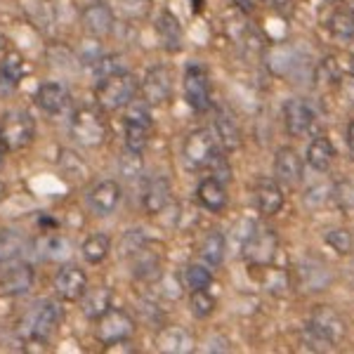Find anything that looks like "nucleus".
<instances>
[{"instance_id": "nucleus-1", "label": "nucleus", "mask_w": 354, "mask_h": 354, "mask_svg": "<svg viewBox=\"0 0 354 354\" xmlns=\"http://www.w3.org/2000/svg\"><path fill=\"white\" fill-rule=\"evenodd\" d=\"M137 93H140V81H137V76L130 73L128 68L97 81V88H95L97 104L104 111L125 109L137 97Z\"/></svg>"}, {"instance_id": "nucleus-2", "label": "nucleus", "mask_w": 354, "mask_h": 354, "mask_svg": "<svg viewBox=\"0 0 354 354\" xmlns=\"http://www.w3.org/2000/svg\"><path fill=\"white\" fill-rule=\"evenodd\" d=\"M345 335V322L335 310L322 305L312 312L310 322L305 326V338L312 342L314 350H330L333 345H338Z\"/></svg>"}, {"instance_id": "nucleus-3", "label": "nucleus", "mask_w": 354, "mask_h": 354, "mask_svg": "<svg viewBox=\"0 0 354 354\" xmlns=\"http://www.w3.org/2000/svg\"><path fill=\"white\" fill-rule=\"evenodd\" d=\"M151 106L145 100L140 102H130L125 106V118H123V142L125 149L142 153L149 145L151 128H153V118H151Z\"/></svg>"}, {"instance_id": "nucleus-4", "label": "nucleus", "mask_w": 354, "mask_h": 354, "mask_svg": "<svg viewBox=\"0 0 354 354\" xmlns=\"http://www.w3.org/2000/svg\"><path fill=\"white\" fill-rule=\"evenodd\" d=\"M59 324H62V307L55 300L43 298L36 305H31V310L24 314L21 330H24V338L48 342L50 335L59 328Z\"/></svg>"}, {"instance_id": "nucleus-5", "label": "nucleus", "mask_w": 354, "mask_h": 354, "mask_svg": "<svg viewBox=\"0 0 354 354\" xmlns=\"http://www.w3.org/2000/svg\"><path fill=\"white\" fill-rule=\"evenodd\" d=\"M71 135L88 149H97L109 137V123L102 111L93 109V106H83L71 116Z\"/></svg>"}, {"instance_id": "nucleus-6", "label": "nucleus", "mask_w": 354, "mask_h": 354, "mask_svg": "<svg viewBox=\"0 0 354 354\" xmlns=\"http://www.w3.org/2000/svg\"><path fill=\"white\" fill-rule=\"evenodd\" d=\"M218 137L210 128H196L182 142V161L189 170L210 168L218 156Z\"/></svg>"}, {"instance_id": "nucleus-7", "label": "nucleus", "mask_w": 354, "mask_h": 354, "mask_svg": "<svg viewBox=\"0 0 354 354\" xmlns=\"http://www.w3.org/2000/svg\"><path fill=\"white\" fill-rule=\"evenodd\" d=\"M36 137V123H33L31 113L15 109L8 111L0 121V142L8 151L26 149Z\"/></svg>"}, {"instance_id": "nucleus-8", "label": "nucleus", "mask_w": 354, "mask_h": 354, "mask_svg": "<svg viewBox=\"0 0 354 354\" xmlns=\"http://www.w3.org/2000/svg\"><path fill=\"white\" fill-rule=\"evenodd\" d=\"M135 333V322L125 310H118V307H109L100 319H97L95 326V338L102 342V345H113V342L121 340H130Z\"/></svg>"}, {"instance_id": "nucleus-9", "label": "nucleus", "mask_w": 354, "mask_h": 354, "mask_svg": "<svg viewBox=\"0 0 354 354\" xmlns=\"http://www.w3.org/2000/svg\"><path fill=\"white\" fill-rule=\"evenodd\" d=\"M185 102L189 104V109L196 113H203L210 109L213 100H210V76L201 64H189L185 68Z\"/></svg>"}, {"instance_id": "nucleus-10", "label": "nucleus", "mask_w": 354, "mask_h": 354, "mask_svg": "<svg viewBox=\"0 0 354 354\" xmlns=\"http://www.w3.org/2000/svg\"><path fill=\"white\" fill-rule=\"evenodd\" d=\"M173 71L168 66H151L140 81V95L149 106H163L173 97Z\"/></svg>"}, {"instance_id": "nucleus-11", "label": "nucleus", "mask_w": 354, "mask_h": 354, "mask_svg": "<svg viewBox=\"0 0 354 354\" xmlns=\"http://www.w3.org/2000/svg\"><path fill=\"white\" fill-rule=\"evenodd\" d=\"M283 125L290 137H307L312 135L314 125H317V111L312 104L302 97H290L283 102Z\"/></svg>"}, {"instance_id": "nucleus-12", "label": "nucleus", "mask_w": 354, "mask_h": 354, "mask_svg": "<svg viewBox=\"0 0 354 354\" xmlns=\"http://www.w3.org/2000/svg\"><path fill=\"white\" fill-rule=\"evenodd\" d=\"M123 198V189L116 180H102L93 185L85 194V203H88L90 213L97 218H109L118 210Z\"/></svg>"}, {"instance_id": "nucleus-13", "label": "nucleus", "mask_w": 354, "mask_h": 354, "mask_svg": "<svg viewBox=\"0 0 354 354\" xmlns=\"http://www.w3.org/2000/svg\"><path fill=\"white\" fill-rule=\"evenodd\" d=\"M33 283H36V270L26 262L12 260L3 267V274H0V295L21 298L33 288Z\"/></svg>"}, {"instance_id": "nucleus-14", "label": "nucleus", "mask_w": 354, "mask_h": 354, "mask_svg": "<svg viewBox=\"0 0 354 354\" xmlns=\"http://www.w3.org/2000/svg\"><path fill=\"white\" fill-rule=\"evenodd\" d=\"M279 250V239L272 230H255L253 236L245 241L241 255L253 267H267L272 265L274 255Z\"/></svg>"}, {"instance_id": "nucleus-15", "label": "nucleus", "mask_w": 354, "mask_h": 354, "mask_svg": "<svg viewBox=\"0 0 354 354\" xmlns=\"http://www.w3.org/2000/svg\"><path fill=\"white\" fill-rule=\"evenodd\" d=\"M55 290L64 302H78L88 290V277L78 265H62L55 274Z\"/></svg>"}, {"instance_id": "nucleus-16", "label": "nucleus", "mask_w": 354, "mask_h": 354, "mask_svg": "<svg viewBox=\"0 0 354 354\" xmlns=\"http://www.w3.org/2000/svg\"><path fill=\"white\" fill-rule=\"evenodd\" d=\"M81 24L90 36L104 38V36H109V33H113V28H116V15H113L109 3L97 0V3H90L88 8H83Z\"/></svg>"}, {"instance_id": "nucleus-17", "label": "nucleus", "mask_w": 354, "mask_h": 354, "mask_svg": "<svg viewBox=\"0 0 354 354\" xmlns=\"http://www.w3.org/2000/svg\"><path fill=\"white\" fill-rule=\"evenodd\" d=\"M253 196H255V208L262 215H277L283 208V203H286L283 185L277 177H262V180H258Z\"/></svg>"}, {"instance_id": "nucleus-18", "label": "nucleus", "mask_w": 354, "mask_h": 354, "mask_svg": "<svg viewBox=\"0 0 354 354\" xmlns=\"http://www.w3.org/2000/svg\"><path fill=\"white\" fill-rule=\"evenodd\" d=\"M36 104L38 109L48 116H59L68 109L71 104V93L64 83H57V81H48L43 83L41 88L36 90Z\"/></svg>"}, {"instance_id": "nucleus-19", "label": "nucleus", "mask_w": 354, "mask_h": 354, "mask_svg": "<svg viewBox=\"0 0 354 354\" xmlns=\"http://www.w3.org/2000/svg\"><path fill=\"white\" fill-rule=\"evenodd\" d=\"M173 201V185L165 175H156L147 182L145 194H142V208L147 215H161Z\"/></svg>"}, {"instance_id": "nucleus-20", "label": "nucleus", "mask_w": 354, "mask_h": 354, "mask_svg": "<svg viewBox=\"0 0 354 354\" xmlns=\"http://www.w3.org/2000/svg\"><path fill=\"white\" fill-rule=\"evenodd\" d=\"M274 177L281 185L295 187L302 180V158L293 147H279L274 156Z\"/></svg>"}, {"instance_id": "nucleus-21", "label": "nucleus", "mask_w": 354, "mask_h": 354, "mask_svg": "<svg viewBox=\"0 0 354 354\" xmlns=\"http://www.w3.org/2000/svg\"><path fill=\"white\" fill-rule=\"evenodd\" d=\"M196 198L201 203V208H205L208 213H222L230 203V194H227V185L220 177L210 175L203 177L196 187Z\"/></svg>"}, {"instance_id": "nucleus-22", "label": "nucleus", "mask_w": 354, "mask_h": 354, "mask_svg": "<svg viewBox=\"0 0 354 354\" xmlns=\"http://www.w3.org/2000/svg\"><path fill=\"white\" fill-rule=\"evenodd\" d=\"M26 64L19 53H8L0 62V97H10L24 81Z\"/></svg>"}, {"instance_id": "nucleus-23", "label": "nucleus", "mask_w": 354, "mask_h": 354, "mask_svg": "<svg viewBox=\"0 0 354 354\" xmlns=\"http://www.w3.org/2000/svg\"><path fill=\"white\" fill-rule=\"evenodd\" d=\"M305 158H307V163H310V168H314L317 173H326L335 161V149L328 137L322 133L314 135L310 140V145H307Z\"/></svg>"}, {"instance_id": "nucleus-24", "label": "nucleus", "mask_w": 354, "mask_h": 354, "mask_svg": "<svg viewBox=\"0 0 354 354\" xmlns=\"http://www.w3.org/2000/svg\"><path fill=\"white\" fill-rule=\"evenodd\" d=\"M156 33H158V41H161L163 50H168V53H180L182 50L185 31H182V24L177 21V17L170 15L168 10L156 19Z\"/></svg>"}, {"instance_id": "nucleus-25", "label": "nucleus", "mask_w": 354, "mask_h": 354, "mask_svg": "<svg viewBox=\"0 0 354 354\" xmlns=\"http://www.w3.org/2000/svg\"><path fill=\"white\" fill-rule=\"evenodd\" d=\"M265 64L272 73H277V76H288V73H293V68L298 66L300 62H298L295 48H290V45H272L265 53Z\"/></svg>"}, {"instance_id": "nucleus-26", "label": "nucleus", "mask_w": 354, "mask_h": 354, "mask_svg": "<svg viewBox=\"0 0 354 354\" xmlns=\"http://www.w3.org/2000/svg\"><path fill=\"white\" fill-rule=\"evenodd\" d=\"M156 342L158 350L170 354H187L194 350V335L182 326H165Z\"/></svg>"}, {"instance_id": "nucleus-27", "label": "nucleus", "mask_w": 354, "mask_h": 354, "mask_svg": "<svg viewBox=\"0 0 354 354\" xmlns=\"http://www.w3.org/2000/svg\"><path fill=\"white\" fill-rule=\"evenodd\" d=\"M133 277L140 281H156L161 277V255L149 248V243L133 255Z\"/></svg>"}, {"instance_id": "nucleus-28", "label": "nucleus", "mask_w": 354, "mask_h": 354, "mask_svg": "<svg viewBox=\"0 0 354 354\" xmlns=\"http://www.w3.org/2000/svg\"><path fill=\"white\" fill-rule=\"evenodd\" d=\"M215 135H218V142L225 151H236L243 142L239 123L222 109H218V113H215Z\"/></svg>"}, {"instance_id": "nucleus-29", "label": "nucleus", "mask_w": 354, "mask_h": 354, "mask_svg": "<svg viewBox=\"0 0 354 354\" xmlns=\"http://www.w3.org/2000/svg\"><path fill=\"white\" fill-rule=\"evenodd\" d=\"M227 236L218 230L208 232L201 243V248H198V255H201L203 265H208L210 270H215V267H220L222 262H225V255H227Z\"/></svg>"}, {"instance_id": "nucleus-30", "label": "nucleus", "mask_w": 354, "mask_h": 354, "mask_svg": "<svg viewBox=\"0 0 354 354\" xmlns=\"http://www.w3.org/2000/svg\"><path fill=\"white\" fill-rule=\"evenodd\" d=\"M81 312L85 314L88 319H100L102 314L111 307V288L109 286H97V288H88L85 295L81 300Z\"/></svg>"}, {"instance_id": "nucleus-31", "label": "nucleus", "mask_w": 354, "mask_h": 354, "mask_svg": "<svg viewBox=\"0 0 354 354\" xmlns=\"http://www.w3.org/2000/svg\"><path fill=\"white\" fill-rule=\"evenodd\" d=\"M111 253V236L104 232H95L81 243V255L88 265H100Z\"/></svg>"}, {"instance_id": "nucleus-32", "label": "nucleus", "mask_w": 354, "mask_h": 354, "mask_svg": "<svg viewBox=\"0 0 354 354\" xmlns=\"http://www.w3.org/2000/svg\"><path fill=\"white\" fill-rule=\"evenodd\" d=\"M300 281L307 290H324L330 283V272L324 262L319 260H305L300 262Z\"/></svg>"}, {"instance_id": "nucleus-33", "label": "nucleus", "mask_w": 354, "mask_h": 354, "mask_svg": "<svg viewBox=\"0 0 354 354\" xmlns=\"http://www.w3.org/2000/svg\"><path fill=\"white\" fill-rule=\"evenodd\" d=\"M24 12L28 19H31V24L36 28H41V31L53 26L55 10L50 0H24Z\"/></svg>"}, {"instance_id": "nucleus-34", "label": "nucleus", "mask_w": 354, "mask_h": 354, "mask_svg": "<svg viewBox=\"0 0 354 354\" xmlns=\"http://www.w3.org/2000/svg\"><path fill=\"white\" fill-rule=\"evenodd\" d=\"M213 283V272L208 265H187L185 267V286L189 290H203Z\"/></svg>"}, {"instance_id": "nucleus-35", "label": "nucleus", "mask_w": 354, "mask_h": 354, "mask_svg": "<svg viewBox=\"0 0 354 354\" xmlns=\"http://www.w3.org/2000/svg\"><path fill=\"white\" fill-rule=\"evenodd\" d=\"M328 26L333 31V36L340 38V41H352L354 38V17L347 10H335Z\"/></svg>"}, {"instance_id": "nucleus-36", "label": "nucleus", "mask_w": 354, "mask_h": 354, "mask_svg": "<svg viewBox=\"0 0 354 354\" xmlns=\"http://www.w3.org/2000/svg\"><path fill=\"white\" fill-rule=\"evenodd\" d=\"M215 298L208 293V288L203 290H192V298H189V307H192V314L196 319H208L210 314L215 312Z\"/></svg>"}, {"instance_id": "nucleus-37", "label": "nucleus", "mask_w": 354, "mask_h": 354, "mask_svg": "<svg viewBox=\"0 0 354 354\" xmlns=\"http://www.w3.org/2000/svg\"><path fill=\"white\" fill-rule=\"evenodd\" d=\"M147 243H149V239H147V234L142 230L125 232V236L121 239V255L123 258H133V255L140 253Z\"/></svg>"}, {"instance_id": "nucleus-38", "label": "nucleus", "mask_w": 354, "mask_h": 354, "mask_svg": "<svg viewBox=\"0 0 354 354\" xmlns=\"http://www.w3.org/2000/svg\"><path fill=\"white\" fill-rule=\"evenodd\" d=\"M118 71H125L123 57L121 55H102L100 59L95 62V76H97V81H102V78L111 76V73H118Z\"/></svg>"}, {"instance_id": "nucleus-39", "label": "nucleus", "mask_w": 354, "mask_h": 354, "mask_svg": "<svg viewBox=\"0 0 354 354\" xmlns=\"http://www.w3.org/2000/svg\"><path fill=\"white\" fill-rule=\"evenodd\" d=\"M330 196H335L338 208L347 210V213H354V180H342L340 185H335L330 189Z\"/></svg>"}, {"instance_id": "nucleus-40", "label": "nucleus", "mask_w": 354, "mask_h": 354, "mask_svg": "<svg viewBox=\"0 0 354 354\" xmlns=\"http://www.w3.org/2000/svg\"><path fill=\"white\" fill-rule=\"evenodd\" d=\"M258 230L255 227V222L253 220H239L236 225H234V230H232V234L227 236V245L230 243H234L236 245V250H243V245H245V241H248L250 236H253V232Z\"/></svg>"}, {"instance_id": "nucleus-41", "label": "nucleus", "mask_w": 354, "mask_h": 354, "mask_svg": "<svg viewBox=\"0 0 354 354\" xmlns=\"http://www.w3.org/2000/svg\"><path fill=\"white\" fill-rule=\"evenodd\" d=\"M17 255H19V241H17V236L8 232H0V270L5 265H10L12 260H17Z\"/></svg>"}, {"instance_id": "nucleus-42", "label": "nucleus", "mask_w": 354, "mask_h": 354, "mask_svg": "<svg viewBox=\"0 0 354 354\" xmlns=\"http://www.w3.org/2000/svg\"><path fill=\"white\" fill-rule=\"evenodd\" d=\"M326 243L338 255H347L352 250V245H354V236L347 230H330L326 234Z\"/></svg>"}, {"instance_id": "nucleus-43", "label": "nucleus", "mask_w": 354, "mask_h": 354, "mask_svg": "<svg viewBox=\"0 0 354 354\" xmlns=\"http://www.w3.org/2000/svg\"><path fill=\"white\" fill-rule=\"evenodd\" d=\"M121 170L128 180H137L142 175V153H135V151H128L125 149L123 158H121Z\"/></svg>"}, {"instance_id": "nucleus-44", "label": "nucleus", "mask_w": 354, "mask_h": 354, "mask_svg": "<svg viewBox=\"0 0 354 354\" xmlns=\"http://www.w3.org/2000/svg\"><path fill=\"white\" fill-rule=\"evenodd\" d=\"M71 253V241L64 236H50L48 239V258L50 260H66Z\"/></svg>"}, {"instance_id": "nucleus-45", "label": "nucleus", "mask_w": 354, "mask_h": 354, "mask_svg": "<svg viewBox=\"0 0 354 354\" xmlns=\"http://www.w3.org/2000/svg\"><path fill=\"white\" fill-rule=\"evenodd\" d=\"M118 3H121L123 12L128 17H133V19L145 17L151 10V0H118Z\"/></svg>"}, {"instance_id": "nucleus-46", "label": "nucleus", "mask_w": 354, "mask_h": 354, "mask_svg": "<svg viewBox=\"0 0 354 354\" xmlns=\"http://www.w3.org/2000/svg\"><path fill=\"white\" fill-rule=\"evenodd\" d=\"M330 196V189L326 185H314V187H310L305 194H302V198H305V203L307 205H312V208H317V205H322L326 198Z\"/></svg>"}, {"instance_id": "nucleus-47", "label": "nucleus", "mask_w": 354, "mask_h": 354, "mask_svg": "<svg viewBox=\"0 0 354 354\" xmlns=\"http://www.w3.org/2000/svg\"><path fill=\"white\" fill-rule=\"evenodd\" d=\"M232 345L227 338H222V335H213V338L205 340V352H230Z\"/></svg>"}, {"instance_id": "nucleus-48", "label": "nucleus", "mask_w": 354, "mask_h": 354, "mask_svg": "<svg viewBox=\"0 0 354 354\" xmlns=\"http://www.w3.org/2000/svg\"><path fill=\"white\" fill-rule=\"evenodd\" d=\"M262 5H267L270 10L279 15H290L293 12V0H260Z\"/></svg>"}, {"instance_id": "nucleus-49", "label": "nucleus", "mask_w": 354, "mask_h": 354, "mask_svg": "<svg viewBox=\"0 0 354 354\" xmlns=\"http://www.w3.org/2000/svg\"><path fill=\"white\" fill-rule=\"evenodd\" d=\"M347 147H350V153L354 158V121L347 125Z\"/></svg>"}, {"instance_id": "nucleus-50", "label": "nucleus", "mask_w": 354, "mask_h": 354, "mask_svg": "<svg viewBox=\"0 0 354 354\" xmlns=\"http://www.w3.org/2000/svg\"><path fill=\"white\" fill-rule=\"evenodd\" d=\"M5 196H8V187H5V182L0 180V203L5 201Z\"/></svg>"}, {"instance_id": "nucleus-51", "label": "nucleus", "mask_w": 354, "mask_h": 354, "mask_svg": "<svg viewBox=\"0 0 354 354\" xmlns=\"http://www.w3.org/2000/svg\"><path fill=\"white\" fill-rule=\"evenodd\" d=\"M5 151H8V149H5V147H3V142H0V165H3V158H5Z\"/></svg>"}, {"instance_id": "nucleus-52", "label": "nucleus", "mask_w": 354, "mask_h": 354, "mask_svg": "<svg viewBox=\"0 0 354 354\" xmlns=\"http://www.w3.org/2000/svg\"><path fill=\"white\" fill-rule=\"evenodd\" d=\"M3 48H5V36L0 33V53H3Z\"/></svg>"}]
</instances>
